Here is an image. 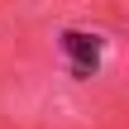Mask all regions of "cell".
<instances>
[{
  "label": "cell",
  "instance_id": "1",
  "mask_svg": "<svg viewBox=\"0 0 129 129\" xmlns=\"http://www.w3.org/2000/svg\"><path fill=\"white\" fill-rule=\"evenodd\" d=\"M62 48H67V57H72V77H91V72L101 67V43H96L91 34L67 29V34H62Z\"/></svg>",
  "mask_w": 129,
  "mask_h": 129
}]
</instances>
